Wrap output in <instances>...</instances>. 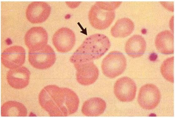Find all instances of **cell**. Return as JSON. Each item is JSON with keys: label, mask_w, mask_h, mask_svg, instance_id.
I'll list each match as a JSON object with an SVG mask.
<instances>
[{"label": "cell", "mask_w": 175, "mask_h": 118, "mask_svg": "<svg viewBox=\"0 0 175 118\" xmlns=\"http://www.w3.org/2000/svg\"><path fill=\"white\" fill-rule=\"evenodd\" d=\"M48 38V33L44 28L40 27H33L26 33L24 41L29 50H32L47 45Z\"/></svg>", "instance_id": "7c38bea8"}, {"label": "cell", "mask_w": 175, "mask_h": 118, "mask_svg": "<svg viewBox=\"0 0 175 118\" xmlns=\"http://www.w3.org/2000/svg\"><path fill=\"white\" fill-rule=\"evenodd\" d=\"M134 27L133 22L130 19L121 18L118 20L112 27L111 33L115 37H126L132 33Z\"/></svg>", "instance_id": "e0dca14e"}, {"label": "cell", "mask_w": 175, "mask_h": 118, "mask_svg": "<svg viewBox=\"0 0 175 118\" xmlns=\"http://www.w3.org/2000/svg\"><path fill=\"white\" fill-rule=\"evenodd\" d=\"M28 61L34 68L40 70L52 66L56 59L54 51L49 45L36 50H29Z\"/></svg>", "instance_id": "277c9868"}, {"label": "cell", "mask_w": 175, "mask_h": 118, "mask_svg": "<svg viewBox=\"0 0 175 118\" xmlns=\"http://www.w3.org/2000/svg\"><path fill=\"white\" fill-rule=\"evenodd\" d=\"M39 104L52 116H67L78 110L79 100L77 94L71 89L48 85L40 91Z\"/></svg>", "instance_id": "6da1fadb"}, {"label": "cell", "mask_w": 175, "mask_h": 118, "mask_svg": "<svg viewBox=\"0 0 175 118\" xmlns=\"http://www.w3.org/2000/svg\"><path fill=\"white\" fill-rule=\"evenodd\" d=\"M76 41L74 33L70 29L62 27L54 34L52 42L57 50L61 53L70 51L73 47Z\"/></svg>", "instance_id": "9c48e42d"}, {"label": "cell", "mask_w": 175, "mask_h": 118, "mask_svg": "<svg viewBox=\"0 0 175 118\" xmlns=\"http://www.w3.org/2000/svg\"><path fill=\"white\" fill-rule=\"evenodd\" d=\"M1 60L3 65L10 69L21 66L25 61V50L22 47L18 46L8 47L2 53Z\"/></svg>", "instance_id": "30bf717a"}, {"label": "cell", "mask_w": 175, "mask_h": 118, "mask_svg": "<svg viewBox=\"0 0 175 118\" xmlns=\"http://www.w3.org/2000/svg\"><path fill=\"white\" fill-rule=\"evenodd\" d=\"M155 45L158 51L164 54L174 52V35L172 32L166 30L158 33L155 39Z\"/></svg>", "instance_id": "2e32d148"}, {"label": "cell", "mask_w": 175, "mask_h": 118, "mask_svg": "<svg viewBox=\"0 0 175 118\" xmlns=\"http://www.w3.org/2000/svg\"><path fill=\"white\" fill-rule=\"evenodd\" d=\"M146 43L144 38L139 35H135L130 37L126 43L125 49L127 54L133 58L142 56L145 53Z\"/></svg>", "instance_id": "5bb4252c"}, {"label": "cell", "mask_w": 175, "mask_h": 118, "mask_svg": "<svg viewBox=\"0 0 175 118\" xmlns=\"http://www.w3.org/2000/svg\"><path fill=\"white\" fill-rule=\"evenodd\" d=\"M110 45L108 38L105 35H92L86 38L72 55L70 61L74 64L98 59L107 52Z\"/></svg>", "instance_id": "7a4b0ae2"}, {"label": "cell", "mask_w": 175, "mask_h": 118, "mask_svg": "<svg viewBox=\"0 0 175 118\" xmlns=\"http://www.w3.org/2000/svg\"><path fill=\"white\" fill-rule=\"evenodd\" d=\"M122 2H96L95 3L102 9L109 11H114L118 8Z\"/></svg>", "instance_id": "ffe728a7"}, {"label": "cell", "mask_w": 175, "mask_h": 118, "mask_svg": "<svg viewBox=\"0 0 175 118\" xmlns=\"http://www.w3.org/2000/svg\"><path fill=\"white\" fill-rule=\"evenodd\" d=\"M137 91L135 82L131 78L124 76L119 78L114 86V94L117 99L123 102H129L135 98Z\"/></svg>", "instance_id": "52a82bcc"}, {"label": "cell", "mask_w": 175, "mask_h": 118, "mask_svg": "<svg viewBox=\"0 0 175 118\" xmlns=\"http://www.w3.org/2000/svg\"><path fill=\"white\" fill-rule=\"evenodd\" d=\"M161 98V93L158 87L153 84H147L140 88L138 101L143 109L152 110L158 106Z\"/></svg>", "instance_id": "5b68a950"}, {"label": "cell", "mask_w": 175, "mask_h": 118, "mask_svg": "<svg viewBox=\"0 0 175 118\" xmlns=\"http://www.w3.org/2000/svg\"><path fill=\"white\" fill-rule=\"evenodd\" d=\"M51 11L50 6L47 2H34L28 6L26 12L27 19L32 23H41L48 18Z\"/></svg>", "instance_id": "8fae6325"}, {"label": "cell", "mask_w": 175, "mask_h": 118, "mask_svg": "<svg viewBox=\"0 0 175 118\" xmlns=\"http://www.w3.org/2000/svg\"><path fill=\"white\" fill-rule=\"evenodd\" d=\"M27 111L25 106L22 103L14 101L5 102L1 107L2 116H25Z\"/></svg>", "instance_id": "ac0fdd59"}, {"label": "cell", "mask_w": 175, "mask_h": 118, "mask_svg": "<svg viewBox=\"0 0 175 118\" xmlns=\"http://www.w3.org/2000/svg\"><path fill=\"white\" fill-rule=\"evenodd\" d=\"M127 66L126 59L123 54L119 51H113L103 58L101 67L105 76L113 78L122 74Z\"/></svg>", "instance_id": "3957f363"}, {"label": "cell", "mask_w": 175, "mask_h": 118, "mask_svg": "<svg viewBox=\"0 0 175 118\" xmlns=\"http://www.w3.org/2000/svg\"><path fill=\"white\" fill-rule=\"evenodd\" d=\"M106 107V102L103 99L99 97H93L83 103L81 111L86 116H97L103 114Z\"/></svg>", "instance_id": "9a60e30c"}, {"label": "cell", "mask_w": 175, "mask_h": 118, "mask_svg": "<svg viewBox=\"0 0 175 118\" xmlns=\"http://www.w3.org/2000/svg\"><path fill=\"white\" fill-rule=\"evenodd\" d=\"M88 17L93 27L98 30H104L112 23L115 17V12L114 11L104 10L95 3L89 11Z\"/></svg>", "instance_id": "8992f818"}, {"label": "cell", "mask_w": 175, "mask_h": 118, "mask_svg": "<svg viewBox=\"0 0 175 118\" xmlns=\"http://www.w3.org/2000/svg\"><path fill=\"white\" fill-rule=\"evenodd\" d=\"M157 58V55L155 53H151L149 57V59L151 61H155Z\"/></svg>", "instance_id": "44dd1931"}, {"label": "cell", "mask_w": 175, "mask_h": 118, "mask_svg": "<svg viewBox=\"0 0 175 118\" xmlns=\"http://www.w3.org/2000/svg\"><path fill=\"white\" fill-rule=\"evenodd\" d=\"M30 72L24 66L11 69L6 75L7 82L12 87L18 89H23L28 84Z\"/></svg>", "instance_id": "4fadbf2b"}, {"label": "cell", "mask_w": 175, "mask_h": 118, "mask_svg": "<svg viewBox=\"0 0 175 118\" xmlns=\"http://www.w3.org/2000/svg\"><path fill=\"white\" fill-rule=\"evenodd\" d=\"M74 66L76 70V78L78 82L83 86L94 83L98 79L99 72L92 61L76 63Z\"/></svg>", "instance_id": "ba28073f"}, {"label": "cell", "mask_w": 175, "mask_h": 118, "mask_svg": "<svg viewBox=\"0 0 175 118\" xmlns=\"http://www.w3.org/2000/svg\"><path fill=\"white\" fill-rule=\"evenodd\" d=\"M160 71L164 78L169 82H174V57H169L162 63Z\"/></svg>", "instance_id": "d6986e66"}]
</instances>
